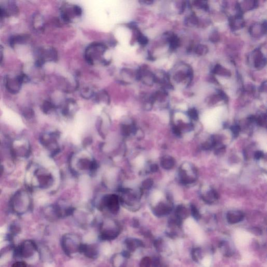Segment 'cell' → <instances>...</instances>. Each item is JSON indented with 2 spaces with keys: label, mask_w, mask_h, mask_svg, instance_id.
Returning <instances> with one entry per match:
<instances>
[{
  "label": "cell",
  "mask_w": 267,
  "mask_h": 267,
  "mask_svg": "<svg viewBox=\"0 0 267 267\" xmlns=\"http://www.w3.org/2000/svg\"><path fill=\"white\" fill-rule=\"evenodd\" d=\"M100 239L102 241H111L116 239L121 232V227L114 220H107L100 225Z\"/></svg>",
  "instance_id": "1"
},
{
  "label": "cell",
  "mask_w": 267,
  "mask_h": 267,
  "mask_svg": "<svg viewBox=\"0 0 267 267\" xmlns=\"http://www.w3.org/2000/svg\"><path fill=\"white\" fill-rule=\"evenodd\" d=\"M81 243L80 237L76 234H65L62 239V247L64 253L68 256L78 252Z\"/></svg>",
  "instance_id": "2"
},
{
  "label": "cell",
  "mask_w": 267,
  "mask_h": 267,
  "mask_svg": "<svg viewBox=\"0 0 267 267\" xmlns=\"http://www.w3.org/2000/svg\"><path fill=\"white\" fill-rule=\"evenodd\" d=\"M38 246L35 242L26 240L21 242L15 249L17 256L22 259H30L38 251Z\"/></svg>",
  "instance_id": "3"
},
{
  "label": "cell",
  "mask_w": 267,
  "mask_h": 267,
  "mask_svg": "<svg viewBox=\"0 0 267 267\" xmlns=\"http://www.w3.org/2000/svg\"><path fill=\"white\" fill-rule=\"evenodd\" d=\"M78 252L83 254L86 257L90 259H96L99 255V251L96 246L94 245H87L81 243L79 246Z\"/></svg>",
  "instance_id": "4"
},
{
  "label": "cell",
  "mask_w": 267,
  "mask_h": 267,
  "mask_svg": "<svg viewBox=\"0 0 267 267\" xmlns=\"http://www.w3.org/2000/svg\"><path fill=\"white\" fill-rule=\"evenodd\" d=\"M249 33L254 38H260L266 33L267 23L266 21L262 24H255L250 27Z\"/></svg>",
  "instance_id": "5"
},
{
  "label": "cell",
  "mask_w": 267,
  "mask_h": 267,
  "mask_svg": "<svg viewBox=\"0 0 267 267\" xmlns=\"http://www.w3.org/2000/svg\"><path fill=\"white\" fill-rule=\"evenodd\" d=\"M251 235L248 232L243 230H239L234 234L235 243L239 246L246 245L251 241Z\"/></svg>",
  "instance_id": "6"
},
{
  "label": "cell",
  "mask_w": 267,
  "mask_h": 267,
  "mask_svg": "<svg viewBox=\"0 0 267 267\" xmlns=\"http://www.w3.org/2000/svg\"><path fill=\"white\" fill-rule=\"evenodd\" d=\"M266 58L260 50H255L253 56V64L256 69L260 70L266 65Z\"/></svg>",
  "instance_id": "7"
},
{
  "label": "cell",
  "mask_w": 267,
  "mask_h": 267,
  "mask_svg": "<svg viewBox=\"0 0 267 267\" xmlns=\"http://www.w3.org/2000/svg\"><path fill=\"white\" fill-rule=\"evenodd\" d=\"M130 258L125 257L122 254H116L112 258V263L113 267H131Z\"/></svg>",
  "instance_id": "8"
},
{
  "label": "cell",
  "mask_w": 267,
  "mask_h": 267,
  "mask_svg": "<svg viewBox=\"0 0 267 267\" xmlns=\"http://www.w3.org/2000/svg\"><path fill=\"white\" fill-rule=\"evenodd\" d=\"M229 25L232 30H237L243 28L245 26V22L242 15L237 14L234 16L231 17L229 19Z\"/></svg>",
  "instance_id": "9"
},
{
  "label": "cell",
  "mask_w": 267,
  "mask_h": 267,
  "mask_svg": "<svg viewBox=\"0 0 267 267\" xmlns=\"http://www.w3.org/2000/svg\"><path fill=\"white\" fill-rule=\"evenodd\" d=\"M124 243L127 251L130 253L134 252L137 248L143 246V243L140 239L132 237L127 238L125 240Z\"/></svg>",
  "instance_id": "10"
},
{
  "label": "cell",
  "mask_w": 267,
  "mask_h": 267,
  "mask_svg": "<svg viewBox=\"0 0 267 267\" xmlns=\"http://www.w3.org/2000/svg\"><path fill=\"white\" fill-rule=\"evenodd\" d=\"M192 70L191 68L188 67L186 71H178L175 73L174 75L173 76V78L174 81L178 83H182L183 81L186 80L187 78L192 79Z\"/></svg>",
  "instance_id": "11"
},
{
  "label": "cell",
  "mask_w": 267,
  "mask_h": 267,
  "mask_svg": "<svg viewBox=\"0 0 267 267\" xmlns=\"http://www.w3.org/2000/svg\"><path fill=\"white\" fill-rule=\"evenodd\" d=\"M213 74L218 75L229 77L231 76V72L220 64H217L212 70Z\"/></svg>",
  "instance_id": "12"
},
{
  "label": "cell",
  "mask_w": 267,
  "mask_h": 267,
  "mask_svg": "<svg viewBox=\"0 0 267 267\" xmlns=\"http://www.w3.org/2000/svg\"><path fill=\"white\" fill-rule=\"evenodd\" d=\"M242 6L239 4V6L242 12L244 11L253 10L258 7V2L256 1H245L242 2Z\"/></svg>",
  "instance_id": "13"
},
{
  "label": "cell",
  "mask_w": 267,
  "mask_h": 267,
  "mask_svg": "<svg viewBox=\"0 0 267 267\" xmlns=\"http://www.w3.org/2000/svg\"><path fill=\"white\" fill-rule=\"evenodd\" d=\"M175 161L172 157L170 156L164 157L161 159V165L162 168L166 170L172 169L174 166Z\"/></svg>",
  "instance_id": "14"
},
{
  "label": "cell",
  "mask_w": 267,
  "mask_h": 267,
  "mask_svg": "<svg viewBox=\"0 0 267 267\" xmlns=\"http://www.w3.org/2000/svg\"><path fill=\"white\" fill-rule=\"evenodd\" d=\"M168 41L170 43L171 49L174 50L176 49L180 45V39L177 35L170 33L168 36Z\"/></svg>",
  "instance_id": "15"
},
{
  "label": "cell",
  "mask_w": 267,
  "mask_h": 267,
  "mask_svg": "<svg viewBox=\"0 0 267 267\" xmlns=\"http://www.w3.org/2000/svg\"><path fill=\"white\" fill-rule=\"evenodd\" d=\"M28 37L27 35H19L13 36L10 39V45L11 47H14L16 43H21L26 41Z\"/></svg>",
  "instance_id": "16"
},
{
  "label": "cell",
  "mask_w": 267,
  "mask_h": 267,
  "mask_svg": "<svg viewBox=\"0 0 267 267\" xmlns=\"http://www.w3.org/2000/svg\"><path fill=\"white\" fill-rule=\"evenodd\" d=\"M199 20L195 14H191L189 16L187 17L185 21V24L187 26H194L198 24Z\"/></svg>",
  "instance_id": "17"
},
{
  "label": "cell",
  "mask_w": 267,
  "mask_h": 267,
  "mask_svg": "<svg viewBox=\"0 0 267 267\" xmlns=\"http://www.w3.org/2000/svg\"><path fill=\"white\" fill-rule=\"evenodd\" d=\"M194 51L196 55L199 56H202L206 55L208 53L209 49L206 45H198L195 48Z\"/></svg>",
  "instance_id": "18"
},
{
  "label": "cell",
  "mask_w": 267,
  "mask_h": 267,
  "mask_svg": "<svg viewBox=\"0 0 267 267\" xmlns=\"http://www.w3.org/2000/svg\"><path fill=\"white\" fill-rule=\"evenodd\" d=\"M169 210V207L167 205H166V204H164V203H160L154 209V211L157 214H159V213L166 212Z\"/></svg>",
  "instance_id": "19"
},
{
  "label": "cell",
  "mask_w": 267,
  "mask_h": 267,
  "mask_svg": "<svg viewBox=\"0 0 267 267\" xmlns=\"http://www.w3.org/2000/svg\"><path fill=\"white\" fill-rule=\"evenodd\" d=\"M194 4L196 7L204 11H208L209 6L207 1H195L194 2Z\"/></svg>",
  "instance_id": "20"
},
{
  "label": "cell",
  "mask_w": 267,
  "mask_h": 267,
  "mask_svg": "<svg viewBox=\"0 0 267 267\" xmlns=\"http://www.w3.org/2000/svg\"><path fill=\"white\" fill-rule=\"evenodd\" d=\"M154 185V181L151 178H147L144 180L142 184V188L143 189H149L151 188Z\"/></svg>",
  "instance_id": "21"
},
{
  "label": "cell",
  "mask_w": 267,
  "mask_h": 267,
  "mask_svg": "<svg viewBox=\"0 0 267 267\" xmlns=\"http://www.w3.org/2000/svg\"><path fill=\"white\" fill-rule=\"evenodd\" d=\"M266 121L267 116L265 114H262L258 117H256V122L257 123L258 125L262 126L266 124Z\"/></svg>",
  "instance_id": "22"
},
{
  "label": "cell",
  "mask_w": 267,
  "mask_h": 267,
  "mask_svg": "<svg viewBox=\"0 0 267 267\" xmlns=\"http://www.w3.org/2000/svg\"><path fill=\"white\" fill-rule=\"evenodd\" d=\"M187 114H188V115L190 117V118L193 120L196 121L198 119V112L197 111L196 109H195V108L189 109L187 112Z\"/></svg>",
  "instance_id": "23"
},
{
  "label": "cell",
  "mask_w": 267,
  "mask_h": 267,
  "mask_svg": "<svg viewBox=\"0 0 267 267\" xmlns=\"http://www.w3.org/2000/svg\"><path fill=\"white\" fill-rule=\"evenodd\" d=\"M208 103L211 104H215L222 100L220 95H219L218 93L217 95H213L210 97H208Z\"/></svg>",
  "instance_id": "24"
},
{
  "label": "cell",
  "mask_w": 267,
  "mask_h": 267,
  "mask_svg": "<svg viewBox=\"0 0 267 267\" xmlns=\"http://www.w3.org/2000/svg\"><path fill=\"white\" fill-rule=\"evenodd\" d=\"M209 40L212 42L213 43H217L220 41V35L217 31L215 30L213 31L212 33H211L209 37Z\"/></svg>",
  "instance_id": "25"
},
{
  "label": "cell",
  "mask_w": 267,
  "mask_h": 267,
  "mask_svg": "<svg viewBox=\"0 0 267 267\" xmlns=\"http://www.w3.org/2000/svg\"><path fill=\"white\" fill-rule=\"evenodd\" d=\"M211 261L212 259L210 256H207L203 258V260L202 261V264L203 265V267H210L211 264Z\"/></svg>",
  "instance_id": "26"
},
{
  "label": "cell",
  "mask_w": 267,
  "mask_h": 267,
  "mask_svg": "<svg viewBox=\"0 0 267 267\" xmlns=\"http://www.w3.org/2000/svg\"><path fill=\"white\" fill-rule=\"evenodd\" d=\"M231 130L232 131V134L234 136L237 137L239 135V133L241 131V127L238 125L232 126L231 127Z\"/></svg>",
  "instance_id": "27"
},
{
  "label": "cell",
  "mask_w": 267,
  "mask_h": 267,
  "mask_svg": "<svg viewBox=\"0 0 267 267\" xmlns=\"http://www.w3.org/2000/svg\"><path fill=\"white\" fill-rule=\"evenodd\" d=\"M149 266L150 259L149 258H143L140 262V267H149Z\"/></svg>",
  "instance_id": "28"
},
{
  "label": "cell",
  "mask_w": 267,
  "mask_h": 267,
  "mask_svg": "<svg viewBox=\"0 0 267 267\" xmlns=\"http://www.w3.org/2000/svg\"><path fill=\"white\" fill-rule=\"evenodd\" d=\"M11 267H28L26 262L23 261H18L14 262Z\"/></svg>",
  "instance_id": "29"
},
{
  "label": "cell",
  "mask_w": 267,
  "mask_h": 267,
  "mask_svg": "<svg viewBox=\"0 0 267 267\" xmlns=\"http://www.w3.org/2000/svg\"><path fill=\"white\" fill-rule=\"evenodd\" d=\"M43 109L45 110V111H48L50 109L53 108V104L49 101H45L44 104H43Z\"/></svg>",
  "instance_id": "30"
},
{
  "label": "cell",
  "mask_w": 267,
  "mask_h": 267,
  "mask_svg": "<svg viewBox=\"0 0 267 267\" xmlns=\"http://www.w3.org/2000/svg\"><path fill=\"white\" fill-rule=\"evenodd\" d=\"M173 132L176 136H181V130L178 126H175L173 127Z\"/></svg>",
  "instance_id": "31"
},
{
  "label": "cell",
  "mask_w": 267,
  "mask_h": 267,
  "mask_svg": "<svg viewBox=\"0 0 267 267\" xmlns=\"http://www.w3.org/2000/svg\"><path fill=\"white\" fill-rule=\"evenodd\" d=\"M150 170L151 172L155 173L157 172L159 170V166L156 164H151L150 168Z\"/></svg>",
  "instance_id": "32"
},
{
  "label": "cell",
  "mask_w": 267,
  "mask_h": 267,
  "mask_svg": "<svg viewBox=\"0 0 267 267\" xmlns=\"http://www.w3.org/2000/svg\"><path fill=\"white\" fill-rule=\"evenodd\" d=\"M263 156V154L262 151H256L255 154V158L257 160H259L260 158H261Z\"/></svg>",
  "instance_id": "33"
},
{
  "label": "cell",
  "mask_w": 267,
  "mask_h": 267,
  "mask_svg": "<svg viewBox=\"0 0 267 267\" xmlns=\"http://www.w3.org/2000/svg\"><path fill=\"white\" fill-rule=\"evenodd\" d=\"M260 91L261 92H266L267 91V82L265 81L262 83L261 85L260 86Z\"/></svg>",
  "instance_id": "34"
},
{
  "label": "cell",
  "mask_w": 267,
  "mask_h": 267,
  "mask_svg": "<svg viewBox=\"0 0 267 267\" xmlns=\"http://www.w3.org/2000/svg\"><path fill=\"white\" fill-rule=\"evenodd\" d=\"M140 2L142 3H144V4H146L147 5H149V4H151L152 3H153V1H140Z\"/></svg>",
  "instance_id": "35"
},
{
  "label": "cell",
  "mask_w": 267,
  "mask_h": 267,
  "mask_svg": "<svg viewBox=\"0 0 267 267\" xmlns=\"http://www.w3.org/2000/svg\"><path fill=\"white\" fill-rule=\"evenodd\" d=\"M4 14V11L1 7H0V17L2 16Z\"/></svg>",
  "instance_id": "36"
}]
</instances>
